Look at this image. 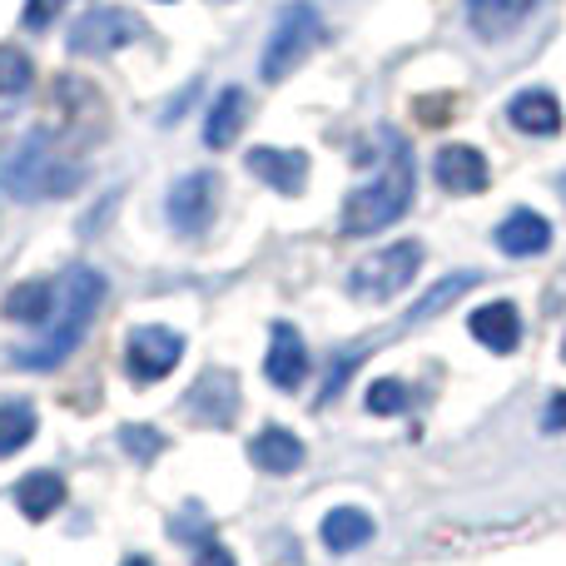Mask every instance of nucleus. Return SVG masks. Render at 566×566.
Masks as SVG:
<instances>
[{
  "mask_svg": "<svg viewBox=\"0 0 566 566\" xmlns=\"http://www.w3.org/2000/svg\"><path fill=\"white\" fill-rule=\"evenodd\" d=\"M119 566H155V562H149V557H125Z\"/></svg>",
  "mask_w": 566,
  "mask_h": 566,
  "instance_id": "obj_30",
  "label": "nucleus"
},
{
  "mask_svg": "<svg viewBox=\"0 0 566 566\" xmlns=\"http://www.w3.org/2000/svg\"><path fill=\"white\" fill-rule=\"evenodd\" d=\"M432 175H438V185L448 189V195H482V189L492 185L488 159L472 145H442L438 159H432Z\"/></svg>",
  "mask_w": 566,
  "mask_h": 566,
  "instance_id": "obj_10",
  "label": "nucleus"
},
{
  "mask_svg": "<svg viewBox=\"0 0 566 566\" xmlns=\"http://www.w3.org/2000/svg\"><path fill=\"white\" fill-rule=\"evenodd\" d=\"M65 6H70V0H25V25L30 30H45L50 20L65 15Z\"/></svg>",
  "mask_w": 566,
  "mask_h": 566,
  "instance_id": "obj_27",
  "label": "nucleus"
},
{
  "mask_svg": "<svg viewBox=\"0 0 566 566\" xmlns=\"http://www.w3.org/2000/svg\"><path fill=\"white\" fill-rule=\"evenodd\" d=\"M109 283L99 269L90 264H70L65 279L55 283V313H50V328L40 333L35 343H25V348H15V368H60V363L70 358V353L80 348V338L90 333V323H95L99 303H105Z\"/></svg>",
  "mask_w": 566,
  "mask_h": 566,
  "instance_id": "obj_2",
  "label": "nucleus"
},
{
  "mask_svg": "<svg viewBox=\"0 0 566 566\" xmlns=\"http://www.w3.org/2000/svg\"><path fill=\"white\" fill-rule=\"evenodd\" d=\"M35 438V408L30 402H0V458L20 452L25 442Z\"/></svg>",
  "mask_w": 566,
  "mask_h": 566,
  "instance_id": "obj_23",
  "label": "nucleus"
},
{
  "mask_svg": "<svg viewBox=\"0 0 566 566\" xmlns=\"http://www.w3.org/2000/svg\"><path fill=\"white\" fill-rule=\"evenodd\" d=\"M119 448H125L135 462H155L159 452H165V432H159V428H139V422H129V428H119Z\"/></svg>",
  "mask_w": 566,
  "mask_h": 566,
  "instance_id": "obj_26",
  "label": "nucleus"
},
{
  "mask_svg": "<svg viewBox=\"0 0 566 566\" xmlns=\"http://www.w3.org/2000/svg\"><path fill=\"white\" fill-rule=\"evenodd\" d=\"M244 119H249V95L239 85H229L224 95L214 99L209 119H205V145L209 149H229L239 139V129H244Z\"/></svg>",
  "mask_w": 566,
  "mask_h": 566,
  "instance_id": "obj_19",
  "label": "nucleus"
},
{
  "mask_svg": "<svg viewBox=\"0 0 566 566\" xmlns=\"http://www.w3.org/2000/svg\"><path fill=\"white\" fill-rule=\"evenodd\" d=\"M165 209H169V224L185 239L209 234V224H214V214H219V179L209 175V169H195V175L175 179Z\"/></svg>",
  "mask_w": 566,
  "mask_h": 566,
  "instance_id": "obj_7",
  "label": "nucleus"
},
{
  "mask_svg": "<svg viewBox=\"0 0 566 566\" xmlns=\"http://www.w3.org/2000/svg\"><path fill=\"white\" fill-rule=\"evenodd\" d=\"M249 458H254V468H264V472H274V478H289V472H298L303 468V442L293 438L289 428H264V432H254L249 438Z\"/></svg>",
  "mask_w": 566,
  "mask_h": 566,
  "instance_id": "obj_16",
  "label": "nucleus"
},
{
  "mask_svg": "<svg viewBox=\"0 0 566 566\" xmlns=\"http://www.w3.org/2000/svg\"><path fill=\"white\" fill-rule=\"evenodd\" d=\"M195 566H239V562H234V552H229L224 542H205V547H199V557H195Z\"/></svg>",
  "mask_w": 566,
  "mask_h": 566,
  "instance_id": "obj_28",
  "label": "nucleus"
},
{
  "mask_svg": "<svg viewBox=\"0 0 566 566\" xmlns=\"http://www.w3.org/2000/svg\"><path fill=\"white\" fill-rule=\"evenodd\" d=\"M418 269H422V244L418 239H398V244H388L382 254H368L353 264L348 293L358 303H388L418 279Z\"/></svg>",
  "mask_w": 566,
  "mask_h": 566,
  "instance_id": "obj_5",
  "label": "nucleus"
},
{
  "mask_svg": "<svg viewBox=\"0 0 566 566\" xmlns=\"http://www.w3.org/2000/svg\"><path fill=\"white\" fill-rule=\"evenodd\" d=\"M145 35V20L125 6H90L80 20H70L65 45L75 55H115V50L135 45Z\"/></svg>",
  "mask_w": 566,
  "mask_h": 566,
  "instance_id": "obj_6",
  "label": "nucleus"
},
{
  "mask_svg": "<svg viewBox=\"0 0 566 566\" xmlns=\"http://www.w3.org/2000/svg\"><path fill=\"white\" fill-rule=\"evenodd\" d=\"M542 422H547V432H566V392H557V398L547 402V418Z\"/></svg>",
  "mask_w": 566,
  "mask_h": 566,
  "instance_id": "obj_29",
  "label": "nucleus"
},
{
  "mask_svg": "<svg viewBox=\"0 0 566 566\" xmlns=\"http://www.w3.org/2000/svg\"><path fill=\"white\" fill-rule=\"evenodd\" d=\"M185 412H195V418L209 422V428H229V422H234V412H239V378L229 368L224 373H219V368L199 373L195 388L185 392Z\"/></svg>",
  "mask_w": 566,
  "mask_h": 566,
  "instance_id": "obj_9",
  "label": "nucleus"
},
{
  "mask_svg": "<svg viewBox=\"0 0 566 566\" xmlns=\"http://www.w3.org/2000/svg\"><path fill=\"white\" fill-rule=\"evenodd\" d=\"M264 373L279 392L303 388V378H308V343L298 338L293 323H274V338H269V353H264Z\"/></svg>",
  "mask_w": 566,
  "mask_h": 566,
  "instance_id": "obj_11",
  "label": "nucleus"
},
{
  "mask_svg": "<svg viewBox=\"0 0 566 566\" xmlns=\"http://www.w3.org/2000/svg\"><path fill=\"white\" fill-rule=\"evenodd\" d=\"M412 402V388L402 378H378L368 388V412H378V418H398V412H408Z\"/></svg>",
  "mask_w": 566,
  "mask_h": 566,
  "instance_id": "obj_25",
  "label": "nucleus"
},
{
  "mask_svg": "<svg viewBox=\"0 0 566 566\" xmlns=\"http://www.w3.org/2000/svg\"><path fill=\"white\" fill-rule=\"evenodd\" d=\"M185 358V338L175 328H159V323H145L125 338V368L135 382H159L175 373V363Z\"/></svg>",
  "mask_w": 566,
  "mask_h": 566,
  "instance_id": "obj_8",
  "label": "nucleus"
},
{
  "mask_svg": "<svg viewBox=\"0 0 566 566\" xmlns=\"http://www.w3.org/2000/svg\"><path fill=\"white\" fill-rule=\"evenodd\" d=\"M468 328H472V338H478L488 353H512L522 343V313L512 308L507 298H502V303H482V308L468 318Z\"/></svg>",
  "mask_w": 566,
  "mask_h": 566,
  "instance_id": "obj_14",
  "label": "nucleus"
},
{
  "mask_svg": "<svg viewBox=\"0 0 566 566\" xmlns=\"http://www.w3.org/2000/svg\"><path fill=\"white\" fill-rule=\"evenodd\" d=\"M15 502L30 522H45L65 502V478L60 472H30V478L15 482Z\"/></svg>",
  "mask_w": 566,
  "mask_h": 566,
  "instance_id": "obj_20",
  "label": "nucleus"
},
{
  "mask_svg": "<svg viewBox=\"0 0 566 566\" xmlns=\"http://www.w3.org/2000/svg\"><path fill=\"white\" fill-rule=\"evenodd\" d=\"M482 274H472V269H462V274H448L438 283V289H428L422 293V303H412L408 308V318H402V328H418V323H428V318H438L442 308H452V298H462L468 289H478Z\"/></svg>",
  "mask_w": 566,
  "mask_h": 566,
  "instance_id": "obj_21",
  "label": "nucleus"
},
{
  "mask_svg": "<svg viewBox=\"0 0 566 566\" xmlns=\"http://www.w3.org/2000/svg\"><path fill=\"white\" fill-rule=\"evenodd\" d=\"M318 537H323V547L328 552H358V547H368V542L378 537V527H373V517L363 507H333L328 517H323Z\"/></svg>",
  "mask_w": 566,
  "mask_h": 566,
  "instance_id": "obj_18",
  "label": "nucleus"
},
{
  "mask_svg": "<svg viewBox=\"0 0 566 566\" xmlns=\"http://www.w3.org/2000/svg\"><path fill=\"white\" fill-rule=\"evenodd\" d=\"M542 0H468V25L482 40H502L512 30H522V20H532Z\"/></svg>",
  "mask_w": 566,
  "mask_h": 566,
  "instance_id": "obj_15",
  "label": "nucleus"
},
{
  "mask_svg": "<svg viewBox=\"0 0 566 566\" xmlns=\"http://www.w3.org/2000/svg\"><path fill=\"white\" fill-rule=\"evenodd\" d=\"M492 244H497L507 259H532L552 244V224L542 214H532V209H512V214L497 224Z\"/></svg>",
  "mask_w": 566,
  "mask_h": 566,
  "instance_id": "obj_13",
  "label": "nucleus"
},
{
  "mask_svg": "<svg viewBox=\"0 0 566 566\" xmlns=\"http://www.w3.org/2000/svg\"><path fill=\"white\" fill-rule=\"evenodd\" d=\"M562 358H566V338H562Z\"/></svg>",
  "mask_w": 566,
  "mask_h": 566,
  "instance_id": "obj_31",
  "label": "nucleus"
},
{
  "mask_svg": "<svg viewBox=\"0 0 566 566\" xmlns=\"http://www.w3.org/2000/svg\"><path fill=\"white\" fill-rule=\"evenodd\" d=\"M507 119L522 135H557L562 129V105L552 90H522L507 99Z\"/></svg>",
  "mask_w": 566,
  "mask_h": 566,
  "instance_id": "obj_17",
  "label": "nucleus"
},
{
  "mask_svg": "<svg viewBox=\"0 0 566 566\" xmlns=\"http://www.w3.org/2000/svg\"><path fill=\"white\" fill-rule=\"evenodd\" d=\"M50 313H55V283L30 279V283H15V289H10L6 318H15V323H45Z\"/></svg>",
  "mask_w": 566,
  "mask_h": 566,
  "instance_id": "obj_22",
  "label": "nucleus"
},
{
  "mask_svg": "<svg viewBox=\"0 0 566 566\" xmlns=\"http://www.w3.org/2000/svg\"><path fill=\"white\" fill-rule=\"evenodd\" d=\"M30 80H35V70H30V55H25V50L0 45V99L25 95Z\"/></svg>",
  "mask_w": 566,
  "mask_h": 566,
  "instance_id": "obj_24",
  "label": "nucleus"
},
{
  "mask_svg": "<svg viewBox=\"0 0 566 566\" xmlns=\"http://www.w3.org/2000/svg\"><path fill=\"white\" fill-rule=\"evenodd\" d=\"M85 169L75 159H65L60 139L50 129H35L15 155L0 165V195L6 199H55V195H75Z\"/></svg>",
  "mask_w": 566,
  "mask_h": 566,
  "instance_id": "obj_3",
  "label": "nucleus"
},
{
  "mask_svg": "<svg viewBox=\"0 0 566 566\" xmlns=\"http://www.w3.org/2000/svg\"><path fill=\"white\" fill-rule=\"evenodd\" d=\"M323 40V20L313 6H303V0H289V6L279 10L274 30H269L264 40V55H259V75L269 80V85H279V80H289L293 70L303 65V60L313 55V45Z\"/></svg>",
  "mask_w": 566,
  "mask_h": 566,
  "instance_id": "obj_4",
  "label": "nucleus"
},
{
  "mask_svg": "<svg viewBox=\"0 0 566 566\" xmlns=\"http://www.w3.org/2000/svg\"><path fill=\"white\" fill-rule=\"evenodd\" d=\"M249 175H259L269 189H279V195H303V185H308V155L303 149H274V145H259L244 155Z\"/></svg>",
  "mask_w": 566,
  "mask_h": 566,
  "instance_id": "obj_12",
  "label": "nucleus"
},
{
  "mask_svg": "<svg viewBox=\"0 0 566 566\" xmlns=\"http://www.w3.org/2000/svg\"><path fill=\"white\" fill-rule=\"evenodd\" d=\"M363 159H373V169L348 189V199L338 209V229L348 239H368L382 234L388 224H398L412 209V189H418V159H412V145L398 129L373 135Z\"/></svg>",
  "mask_w": 566,
  "mask_h": 566,
  "instance_id": "obj_1",
  "label": "nucleus"
}]
</instances>
